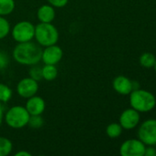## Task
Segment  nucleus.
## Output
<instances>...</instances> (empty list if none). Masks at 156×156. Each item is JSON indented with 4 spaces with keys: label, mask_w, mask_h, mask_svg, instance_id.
Wrapping results in <instances>:
<instances>
[{
    "label": "nucleus",
    "mask_w": 156,
    "mask_h": 156,
    "mask_svg": "<svg viewBox=\"0 0 156 156\" xmlns=\"http://www.w3.org/2000/svg\"><path fill=\"white\" fill-rule=\"evenodd\" d=\"M12 95H13L12 90L7 85L0 83V102L2 103L7 102L12 98Z\"/></svg>",
    "instance_id": "6ab92c4d"
},
{
    "label": "nucleus",
    "mask_w": 156,
    "mask_h": 156,
    "mask_svg": "<svg viewBox=\"0 0 156 156\" xmlns=\"http://www.w3.org/2000/svg\"><path fill=\"white\" fill-rule=\"evenodd\" d=\"M41 74H42L43 80L47 81H51L57 78L58 69L56 68V65L44 64V66L41 68Z\"/></svg>",
    "instance_id": "4468645a"
},
{
    "label": "nucleus",
    "mask_w": 156,
    "mask_h": 156,
    "mask_svg": "<svg viewBox=\"0 0 156 156\" xmlns=\"http://www.w3.org/2000/svg\"><path fill=\"white\" fill-rule=\"evenodd\" d=\"M8 64H9L8 56L5 52L0 51V70L6 69L8 66Z\"/></svg>",
    "instance_id": "5701e85b"
},
{
    "label": "nucleus",
    "mask_w": 156,
    "mask_h": 156,
    "mask_svg": "<svg viewBox=\"0 0 156 156\" xmlns=\"http://www.w3.org/2000/svg\"><path fill=\"white\" fill-rule=\"evenodd\" d=\"M139 139L146 146L156 145V120L148 119L143 122L138 130Z\"/></svg>",
    "instance_id": "423d86ee"
},
{
    "label": "nucleus",
    "mask_w": 156,
    "mask_h": 156,
    "mask_svg": "<svg viewBox=\"0 0 156 156\" xmlns=\"http://www.w3.org/2000/svg\"><path fill=\"white\" fill-rule=\"evenodd\" d=\"M43 124H44V121L41 115H30L28 123L29 127H31L32 129H40V127H42Z\"/></svg>",
    "instance_id": "412c9836"
},
{
    "label": "nucleus",
    "mask_w": 156,
    "mask_h": 156,
    "mask_svg": "<svg viewBox=\"0 0 156 156\" xmlns=\"http://www.w3.org/2000/svg\"><path fill=\"white\" fill-rule=\"evenodd\" d=\"M154 70H155V72H156V60H155V63H154Z\"/></svg>",
    "instance_id": "cd10ccee"
},
{
    "label": "nucleus",
    "mask_w": 156,
    "mask_h": 156,
    "mask_svg": "<svg viewBox=\"0 0 156 156\" xmlns=\"http://www.w3.org/2000/svg\"><path fill=\"white\" fill-rule=\"evenodd\" d=\"M38 44L42 47L54 45L59 39V31L51 23H40L35 26V35Z\"/></svg>",
    "instance_id": "7ed1b4c3"
},
{
    "label": "nucleus",
    "mask_w": 156,
    "mask_h": 156,
    "mask_svg": "<svg viewBox=\"0 0 156 156\" xmlns=\"http://www.w3.org/2000/svg\"><path fill=\"white\" fill-rule=\"evenodd\" d=\"M10 32V24L8 20L4 17L3 16H0V39L5 38Z\"/></svg>",
    "instance_id": "aec40b11"
},
{
    "label": "nucleus",
    "mask_w": 156,
    "mask_h": 156,
    "mask_svg": "<svg viewBox=\"0 0 156 156\" xmlns=\"http://www.w3.org/2000/svg\"><path fill=\"white\" fill-rule=\"evenodd\" d=\"M29 77L34 79L35 80H40L42 79V74H41V68L40 67H38L37 64L36 65H32L31 68L29 69Z\"/></svg>",
    "instance_id": "4be33fe9"
},
{
    "label": "nucleus",
    "mask_w": 156,
    "mask_h": 156,
    "mask_svg": "<svg viewBox=\"0 0 156 156\" xmlns=\"http://www.w3.org/2000/svg\"><path fill=\"white\" fill-rule=\"evenodd\" d=\"M16 6V3L14 0H0V16H7L10 15Z\"/></svg>",
    "instance_id": "f3484780"
},
{
    "label": "nucleus",
    "mask_w": 156,
    "mask_h": 156,
    "mask_svg": "<svg viewBox=\"0 0 156 156\" xmlns=\"http://www.w3.org/2000/svg\"><path fill=\"white\" fill-rule=\"evenodd\" d=\"M140 112L133 108L127 109L122 112L120 116V124L124 130H132L136 128L140 122Z\"/></svg>",
    "instance_id": "1a4fd4ad"
},
{
    "label": "nucleus",
    "mask_w": 156,
    "mask_h": 156,
    "mask_svg": "<svg viewBox=\"0 0 156 156\" xmlns=\"http://www.w3.org/2000/svg\"><path fill=\"white\" fill-rule=\"evenodd\" d=\"M146 145L140 139H130L125 141L120 148L122 156H144Z\"/></svg>",
    "instance_id": "0eeeda50"
},
{
    "label": "nucleus",
    "mask_w": 156,
    "mask_h": 156,
    "mask_svg": "<svg viewBox=\"0 0 156 156\" xmlns=\"http://www.w3.org/2000/svg\"><path fill=\"white\" fill-rule=\"evenodd\" d=\"M35 35V26L29 21L17 22L11 30L13 39L17 43L31 41Z\"/></svg>",
    "instance_id": "39448f33"
},
{
    "label": "nucleus",
    "mask_w": 156,
    "mask_h": 156,
    "mask_svg": "<svg viewBox=\"0 0 156 156\" xmlns=\"http://www.w3.org/2000/svg\"><path fill=\"white\" fill-rule=\"evenodd\" d=\"M112 87L120 95H129L133 90L132 80L123 75H120L113 80Z\"/></svg>",
    "instance_id": "9b49d317"
},
{
    "label": "nucleus",
    "mask_w": 156,
    "mask_h": 156,
    "mask_svg": "<svg viewBox=\"0 0 156 156\" xmlns=\"http://www.w3.org/2000/svg\"><path fill=\"white\" fill-rule=\"evenodd\" d=\"M155 60V56L151 52H144L140 57V64H141V66L143 67V68H146V69L154 68Z\"/></svg>",
    "instance_id": "2eb2a0df"
},
{
    "label": "nucleus",
    "mask_w": 156,
    "mask_h": 156,
    "mask_svg": "<svg viewBox=\"0 0 156 156\" xmlns=\"http://www.w3.org/2000/svg\"><path fill=\"white\" fill-rule=\"evenodd\" d=\"M130 104L131 108L139 112H148L154 109L156 99L154 95L146 90L137 89L130 94Z\"/></svg>",
    "instance_id": "f03ea898"
},
{
    "label": "nucleus",
    "mask_w": 156,
    "mask_h": 156,
    "mask_svg": "<svg viewBox=\"0 0 156 156\" xmlns=\"http://www.w3.org/2000/svg\"><path fill=\"white\" fill-rule=\"evenodd\" d=\"M4 112H4V108H3L2 102H0V127H1V125L3 123V121H4V115H5Z\"/></svg>",
    "instance_id": "bb28decb"
},
{
    "label": "nucleus",
    "mask_w": 156,
    "mask_h": 156,
    "mask_svg": "<svg viewBox=\"0 0 156 156\" xmlns=\"http://www.w3.org/2000/svg\"><path fill=\"white\" fill-rule=\"evenodd\" d=\"M42 49L39 45L32 41L17 43L14 48L12 56L14 59L21 65L32 66L38 64L41 60Z\"/></svg>",
    "instance_id": "f257e3e1"
},
{
    "label": "nucleus",
    "mask_w": 156,
    "mask_h": 156,
    "mask_svg": "<svg viewBox=\"0 0 156 156\" xmlns=\"http://www.w3.org/2000/svg\"><path fill=\"white\" fill-rule=\"evenodd\" d=\"M13 150L12 142L6 138L0 136V156H6L11 154Z\"/></svg>",
    "instance_id": "a211bd4d"
},
{
    "label": "nucleus",
    "mask_w": 156,
    "mask_h": 156,
    "mask_svg": "<svg viewBox=\"0 0 156 156\" xmlns=\"http://www.w3.org/2000/svg\"><path fill=\"white\" fill-rule=\"evenodd\" d=\"M122 127L120 123H117V122H112L110 124H108L107 126V129H106V133L107 135L111 138V139H115V138H118L121 135L122 133Z\"/></svg>",
    "instance_id": "dca6fc26"
},
{
    "label": "nucleus",
    "mask_w": 156,
    "mask_h": 156,
    "mask_svg": "<svg viewBox=\"0 0 156 156\" xmlns=\"http://www.w3.org/2000/svg\"><path fill=\"white\" fill-rule=\"evenodd\" d=\"M15 156H31V154L25 150H20L17 153L15 154Z\"/></svg>",
    "instance_id": "a878e982"
},
{
    "label": "nucleus",
    "mask_w": 156,
    "mask_h": 156,
    "mask_svg": "<svg viewBox=\"0 0 156 156\" xmlns=\"http://www.w3.org/2000/svg\"><path fill=\"white\" fill-rule=\"evenodd\" d=\"M29 113L25 107L16 105L11 107L4 115V121L12 129H22L28 125Z\"/></svg>",
    "instance_id": "20e7f679"
},
{
    "label": "nucleus",
    "mask_w": 156,
    "mask_h": 156,
    "mask_svg": "<svg viewBox=\"0 0 156 156\" xmlns=\"http://www.w3.org/2000/svg\"><path fill=\"white\" fill-rule=\"evenodd\" d=\"M39 90L38 81L30 77L23 78L20 80L17 85V94L24 99H29L37 94Z\"/></svg>",
    "instance_id": "6e6552de"
},
{
    "label": "nucleus",
    "mask_w": 156,
    "mask_h": 156,
    "mask_svg": "<svg viewBox=\"0 0 156 156\" xmlns=\"http://www.w3.org/2000/svg\"><path fill=\"white\" fill-rule=\"evenodd\" d=\"M63 56V51L62 48L54 44L51 46L45 47L41 53V60L43 61L44 64L56 65L62 60Z\"/></svg>",
    "instance_id": "9d476101"
},
{
    "label": "nucleus",
    "mask_w": 156,
    "mask_h": 156,
    "mask_svg": "<svg viewBox=\"0 0 156 156\" xmlns=\"http://www.w3.org/2000/svg\"><path fill=\"white\" fill-rule=\"evenodd\" d=\"M37 17L40 23H51L55 18V10L50 4L42 5L37 11Z\"/></svg>",
    "instance_id": "ddd939ff"
},
{
    "label": "nucleus",
    "mask_w": 156,
    "mask_h": 156,
    "mask_svg": "<svg viewBox=\"0 0 156 156\" xmlns=\"http://www.w3.org/2000/svg\"><path fill=\"white\" fill-rule=\"evenodd\" d=\"M47 2L53 7L62 8V7H64L68 4L69 0H47Z\"/></svg>",
    "instance_id": "b1692460"
},
{
    "label": "nucleus",
    "mask_w": 156,
    "mask_h": 156,
    "mask_svg": "<svg viewBox=\"0 0 156 156\" xmlns=\"http://www.w3.org/2000/svg\"><path fill=\"white\" fill-rule=\"evenodd\" d=\"M144 156H156V149L154 146H148L145 149Z\"/></svg>",
    "instance_id": "393cba45"
},
{
    "label": "nucleus",
    "mask_w": 156,
    "mask_h": 156,
    "mask_svg": "<svg viewBox=\"0 0 156 156\" xmlns=\"http://www.w3.org/2000/svg\"><path fill=\"white\" fill-rule=\"evenodd\" d=\"M25 108L29 115H41L45 111L46 103L41 97L34 95L27 99Z\"/></svg>",
    "instance_id": "f8f14e48"
}]
</instances>
